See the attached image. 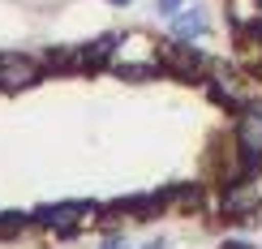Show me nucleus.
<instances>
[{"label":"nucleus","instance_id":"obj_3","mask_svg":"<svg viewBox=\"0 0 262 249\" xmlns=\"http://www.w3.org/2000/svg\"><path fill=\"white\" fill-rule=\"evenodd\" d=\"M236 142H241L249 164L262 159V107H249V112L241 116V125H236Z\"/></svg>","mask_w":262,"mask_h":249},{"label":"nucleus","instance_id":"obj_2","mask_svg":"<svg viewBox=\"0 0 262 249\" xmlns=\"http://www.w3.org/2000/svg\"><path fill=\"white\" fill-rule=\"evenodd\" d=\"M30 82H39V64L30 56H5L0 60V86L5 90H21Z\"/></svg>","mask_w":262,"mask_h":249},{"label":"nucleus","instance_id":"obj_4","mask_svg":"<svg viewBox=\"0 0 262 249\" xmlns=\"http://www.w3.org/2000/svg\"><path fill=\"white\" fill-rule=\"evenodd\" d=\"M159 5H163V13H168V9H177V5H181V0H159Z\"/></svg>","mask_w":262,"mask_h":249},{"label":"nucleus","instance_id":"obj_1","mask_svg":"<svg viewBox=\"0 0 262 249\" xmlns=\"http://www.w3.org/2000/svg\"><path fill=\"white\" fill-rule=\"evenodd\" d=\"M35 219L43 223V228H52L56 236H64V232H78L82 223H91V219H95V211H91V207H82V202H64V207H43Z\"/></svg>","mask_w":262,"mask_h":249}]
</instances>
